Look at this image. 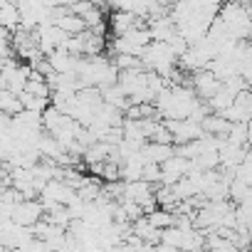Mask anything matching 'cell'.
Here are the masks:
<instances>
[{
    "label": "cell",
    "instance_id": "6da1fadb",
    "mask_svg": "<svg viewBox=\"0 0 252 252\" xmlns=\"http://www.w3.org/2000/svg\"><path fill=\"white\" fill-rule=\"evenodd\" d=\"M149 42H151L149 28L139 25V28H134V30H129V32L114 37V52H116V55H134V57H139Z\"/></svg>",
    "mask_w": 252,
    "mask_h": 252
},
{
    "label": "cell",
    "instance_id": "7a4b0ae2",
    "mask_svg": "<svg viewBox=\"0 0 252 252\" xmlns=\"http://www.w3.org/2000/svg\"><path fill=\"white\" fill-rule=\"evenodd\" d=\"M40 218H42V205H40V200H20V203L13 208L10 222H13V225H23V227H32Z\"/></svg>",
    "mask_w": 252,
    "mask_h": 252
},
{
    "label": "cell",
    "instance_id": "3957f363",
    "mask_svg": "<svg viewBox=\"0 0 252 252\" xmlns=\"http://www.w3.org/2000/svg\"><path fill=\"white\" fill-rule=\"evenodd\" d=\"M188 171H190V161L183 158V156H178V154H173L171 158H166V161L161 163V181H158V183L173 186V183H176L178 178H183Z\"/></svg>",
    "mask_w": 252,
    "mask_h": 252
},
{
    "label": "cell",
    "instance_id": "277c9868",
    "mask_svg": "<svg viewBox=\"0 0 252 252\" xmlns=\"http://www.w3.org/2000/svg\"><path fill=\"white\" fill-rule=\"evenodd\" d=\"M218 89H220V79H218L213 72H208V69L195 72V77H193V94H195L200 101H208Z\"/></svg>",
    "mask_w": 252,
    "mask_h": 252
},
{
    "label": "cell",
    "instance_id": "5b68a950",
    "mask_svg": "<svg viewBox=\"0 0 252 252\" xmlns=\"http://www.w3.org/2000/svg\"><path fill=\"white\" fill-rule=\"evenodd\" d=\"M141 156L146 163H163L166 158L173 156V144H156V141H146L141 146Z\"/></svg>",
    "mask_w": 252,
    "mask_h": 252
},
{
    "label": "cell",
    "instance_id": "8992f818",
    "mask_svg": "<svg viewBox=\"0 0 252 252\" xmlns=\"http://www.w3.org/2000/svg\"><path fill=\"white\" fill-rule=\"evenodd\" d=\"M139 25H141V18H136L134 13L114 10V15H111V30H114L116 37L124 35V32H129V30H134V28H139Z\"/></svg>",
    "mask_w": 252,
    "mask_h": 252
},
{
    "label": "cell",
    "instance_id": "52a82bcc",
    "mask_svg": "<svg viewBox=\"0 0 252 252\" xmlns=\"http://www.w3.org/2000/svg\"><path fill=\"white\" fill-rule=\"evenodd\" d=\"M225 141L232 144V146L247 149V144H250V126H247V124H232L230 131L225 134Z\"/></svg>",
    "mask_w": 252,
    "mask_h": 252
},
{
    "label": "cell",
    "instance_id": "ba28073f",
    "mask_svg": "<svg viewBox=\"0 0 252 252\" xmlns=\"http://www.w3.org/2000/svg\"><path fill=\"white\" fill-rule=\"evenodd\" d=\"M0 111H3L5 116H15V114H20L23 106H20L18 94H13V92H8V89H0Z\"/></svg>",
    "mask_w": 252,
    "mask_h": 252
},
{
    "label": "cell",
    "instance_id": "9c48e42d",
    "mask_svg": "<svg viewBox=\"0 0 252 252\" xmlns=\"http://www.w3.org/2000/svg\"><path fill=\"white\" fill-rule=\"evenodd\" d=\"M146 220H149L154 227L163 230V227H171V225H173V213H168V210H163V208H156V210H151V213L146 215Z\"/></svg>",
    "mask_w": 252,
    "mask_h": 252
},
{
    "label": "cell",
    "instance_id": "30bf717a",
    "mask_svg": "<svg viewBox=\"0 0 252 252\" xmlns=\"http://www.w3.org/2000/svg\"><path fill=\"white\" fill-rule=\"evenodd\" d=\"M0 252H8V250H5V247H3V242H0Z\"/></svg>",
    "mask_w": 252,
    "mask_h": 252
}]
</instances>
